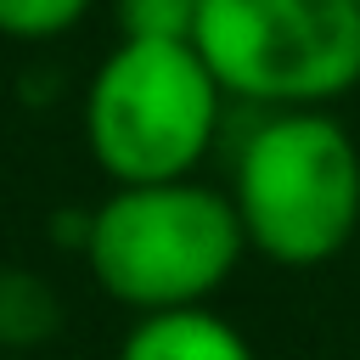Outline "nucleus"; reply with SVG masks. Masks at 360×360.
Here are the masks:
<instances>
[{
	"instance_id": "obj_4",
	"label": "nucleus",
	"mask_w": 360,
	"mask_h": 360,
	"mask_svg": "<svg viewBox=\"0 0 360 360\" xmlns=\"http://www.w3.org/2000/svg\"><path fill=\"white\" fill-rule=\"evenodd\" d=\"M191 45L225 101L343 107L360 90V0H202Z\"/></svg>"
},
{
	"instance_id": "obj_3",
	"label": "nucleus",
	"mask_w": 360,
	"mask_h": 360,
	"mask_svg": "<svg viewBox=\"0 0 360 360\" xmlns=\"http://www.w3.org/2000/svg\"><path fill=\"white\" fill-rule=\"evenodd\" d=\"M225 107L191 39H118L84 84L79 129L112 186L191 180L219 141Z\"/></svg>"
},
{
	"instance_id": "obj_7",
	"label": "nucleus",
	"mask_w": 360,
	"mask_h": 360,
	"mask_svg": "<svg viewBox=\"0 0 360 360\" xmlns=\"http://www.w3.org/2000/svg\"><path fill=\"white\" fill-rule=\"evenodd\" d=\"M90 6L96 0H0V39H17V45L62 39L90 17Z\"/></svg>"
},
{
	"instance_id": "obj_2",
	"label": "nucleus",
	"mask_w": 360,
	"mask_h": 360,
	"mask_svg": "<svg viewBox=\"0 0 360 360\" xmlns=\"http://www.w3.org/2000/svg\"><path fill=\"white\" fill-rule=\"evenodd\" d=\"M90 281L124 304L129 315H163L214 304L219 287L248 259L242 219L225 186L208 180H152V186H112L79 236Z\"/></svg>"
},
{
	"instance_id": "obj_1",
	"label": "nucleus",
	"mask_w": 360,
	"mask_h": 360,
	"mask_svg": "<svg viewBox=\"0 0 360 360\" xmlns=\"http://www.w3.org/2000/svg\"><path fill=\"white\" fill-rule=\"evenodd\" d=\"M225 197L248 253L281 270H321L360 242V141L338 107L259 112L236 141Z\"/></svg>"
},
{
	"instance_id": "obj_8",
	"label": "nucleus",
	"mask_w": 360,
	"mask_h": 360,
	"mask_svg": "<svg viewBox=\"0 0 360 360\" xmlns=\"http://www.w3.org/2000/svg\"><path fill=\"white\" fill-rule=\"evenodd\" d=\"M202 0H112L118 39H191Z\"/></svg>"
},
{
	"instance_id": "obj_5",
	"label": "nucleus",
	"mask_w": 360,
	"mask_h": 360,
	"mask_svg": "<svg viewBox=\"0 0 360 360\" xmlns=\"http://www.w3.org/2000/svg\"><path fill=\"white\" fill-rule=\"evenodd\" d=\"M118 360H259V349L214 304H191V309L135 315L129 332L118 338Z\"/></svg>"
},
{
	"instance_id": "obj_6",
	"label": "nucleus",
	"mask_w": 360,
	"mask_h": 360,
	"mask_svg": "<svg viewBox=\"0 0 360 360\" xmlns=\"http://www.w3.org/2000/svg\"><path fill=\"white\" fill-rule=\"evenodd\" d=\"M62 332V298L39 270L0 264V349H39Z\"/></svg>"
}]
</instances>
